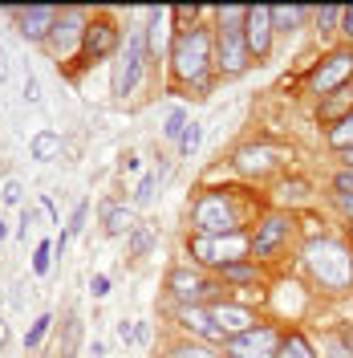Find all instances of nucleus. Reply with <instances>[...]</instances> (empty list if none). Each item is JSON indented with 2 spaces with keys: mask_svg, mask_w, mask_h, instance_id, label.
Here are the masks:
<instances>
[{
  "mask_svg": "<svg viewBox=\"0 0 353 358\" xmlns=\"http://www.w3.org/2000/svg\"><path fill=\"white\" fill-rule=\"evenodd\" d=\"M353 114V82L341 90H333V94H325L321 98V106H317V118L325 122V127H337L341 118H350Z\"/></svg>",
  "mask_w": 353,
  "mask_h": 358,
  "instance_id": "18",
  "label": "nucleus"
},
{
  "mask_svg": "<svg viewBox=\"0 0 353 358\" xmlns=\"http://www.w3.org/2000/svg\"><path fill=\"white\" fill-rule=\"evenodd\" d=\"M187 252L199 268H216L236 265V261H252V236L248 232H232V236H191Z\"/></svg>",
  "mask_w": 353,
  "mask_h": 358,
  "instance_id": "4",
  "label": "nucleus"
},
{
  "mask_svg": "<svg viewBox=\"0 0 353 358\" xmlns=\"http://www.w3.org/2000/svg\"><path fill=\"white\" fill-rule=\"evenodd\" d=\"M29 155L37 159V163H53V159H61V134L57 131H37L33 134V143H29Z\"/></svg>",
  "mask_w": 353,
  "mask_h": 358,
  "instance_id": "21",
  "label": "nucleus"
},
{
  "mask_svg": "<svg viewBox=\"0 0 353 358\" xmlns=\"http://www.w3.org/2000/svg\"><path fill=\"white\" fill-rule=\"evenodd\" d=\"M183 131H187V110H183V106H175V110L167 114V122H163V138L179 143V138H183Z\"/></svg>",
  "mask_w": 353,
  "mask_h": 358,
  "instance_id": "28",
  "label": "nucleus"
},
{
  "mask_svg": "<svg viewBox=\"0 0 353 358\" xmlns=\"http://www.w3.org/2000/svg\"><path fill=\"white\" fill-rule=\"evenodd\" d=\"M167 293H171L175 306H207V301H216L220 281L203 277L195 265H175L167 273Z\"/></svg>",
  "mask_w": 353,
  "mask_h": 358,
  "instance_id": "5",
  "label": "nucleus"
},
{
  "mask_svg": "<svg viewBox=\"0 0 353 358\" xmlns=\"http://www.w3.org/2000/svg\"><path fill=\"white\" fill-rule=\"evenodd\" d=\"M337 342H341V350H345V355H353V322L337 330Z\"/></svg>",
  "mask_w": 353,
  "mask_h": 358,
  "instance_id": "41",
  "label": "nucleus"
},
{
  "mask_svg": "<svg viewBox=\"0 0 353 358\" xmlns=\"http://www.w3.org/2000/svg\"><path fill=\"white\" fill-rule=\"evenodd\" d=\"M232 163H236V171L248 179H268L285 159H280V151H272L268 143H248V147H240L236 155H232Z\"/></svg>",
  "mask_w": 353,
  "mask_h": 358,
  "instance_id": "16",
  "label": "nucleus"
},
{
  "mask_svg": "<svg viewBox=\"0 0 353 358\" xmlns=\"http://www.w3.org/2000/svg\"><path fill=\"white\" fill-rule=\"evenodd\" d=\"M187 224H191L195 236H232V232H243L248 220H243V208L236 203L232 192L207 187V192L195 196L191 212H187Z\"/></svg>",
  "mask_w": 353,
  "mask_h": 358,
  "instance_id": "3",
  "label": "nucleus"
},
{
  "mask_svg": "<svg viewBox=\"0 0 353 358\" xmlns=\"http://www.w3.org/2000/svg\"><path fill=\"white\" fill-rule=\"evenodd\" d=\"M337 24H341V8H337V4L317 8V29H321V33H337Z\"/></svg>",
  "mask_w": 353,
  "mask_h": 358,
  "instance_id": "32",
  "label": "nucleus"
},
{
  "mask_svg": "<svg viewBox=\"0 0 353 358\" xmlns=\"http://www.w3.org/2000/svg\"><path fill=\"white\" fill-rule=\"evenodd\" d=\"M276 346H280V330L260 322L256 330H248L240 338H227L223 342V358H276Z\"/></svg>",
  "mask_w": 353,
  "mask_h": 358,
  "instance_id": "12",
  "label": "nucleus"
},
{
  "mask_svg": "<svg viewBox=\"0 0 353 358\" xmlns=\"http://www.w3.org/2000/svg\"><path fill=\"white\" fill-rule=\"evenodd\" d=\"M142 33H147V53L158 57L163 45H167V37H175V29H171V8H151V24H147Z\"/></svg>",
  "mask_w": 353,
  "mask_h": 358,
  "instance_id": "19",
  "label": "nucleus"
},
{
  "mask_svg": "<svg viewBox=\"0 0 353 358\" xmlns=\"http://www.w3.org/2000/svg\"><path fill=\"white\" fill-rule=\"evenodd\" d=\"M167 358H220L207 342H195V338H183V342H175L171 350H167Z\"/></svg>",
  "mask_w": 353,
  "mask_h": 358,
  "instance_id": "27",
  "label": "nucleus"
},
{
  "mask_svg": "<svg viewBox=\"0 0 353 358\" xmlns=\"http://www.w3.org/2000/svg\"><path fill=\"white\" fill-rule=\"evenodd\" d=\"M118 338L130 346V342H134V322H118Z\"/></svg>",
  "mask_w": 353,
  "mask_h": 358,
  "instance_id": "42",
  "label": "nucleus"
},
{
  "mask_svg": "<svg viewBox=\"0 0 353 358\" xmlns=\"http://www.w3.org/2000/svg\"><path fill=\"white\" fill-rule=\"evenodd\" d=\"M216 277H220V285H256V281H260V265L236 261V265H223Z\"/></svg>",
  "mask_w": 353,
  "mask_h": 358,
  "instance_id": "22",
  "label": "nucleus"
},
{
  "mask_svg": "<svg viewBox=\"0 0 353 358\" xmlns=\"http://www.w3.org/2000/svg\"><path fill=\"white\" fill-rule=\"evenodd\" d=\"M276 358H321L317 350H313V342L301 330H288V334H280V346H276Z\"/></svg>",
  "mask_w": 353,
  "mask_h": 358,
  "instance_id": "23",
  "label": "nucleus"
},
{
  "mask_svg": "<svg viewBox=\"0 0 353 358\" xmlns=\"http://www.w3.org/2000/svg\"><path fill=\"white\" fill-rule=\"evenodd\" d=\"M333 187H337V196H353V171H350V167L333 176Z\"/></svg>",
  "mask_w": 353,
  "mask_h": 358,
  "instance_id": "37",
  "label": "nucleus"
},
{
  "mask_svg": "<svg viewBox=\"0 0 353 358\" xmlns=\"http://www.w3.org/2000/svg\"><path fill=\"white\" fill-rule=\"evenodd\" d=\"M0 306H4V293H0Z\"/></svg>",
  "mask_w": 353,
  "mask_h": 358,
  "instance_id": "50",
  "label": "nucleus"
},
{
  "mask_svg": "<svg viewBox=\"0 0 353 358\" xmlns=\"http://www.w3.org/2000/svg\"><path fill=\"white\" fill-rule=\"evenodd\" d=\"M61 17V8L53 4H33V8H13V21H17V33H21L29 45H45L53 24Z\"/></svg>",
  "mask_w": 353,
  "mask_h": 358,
  "instance_id": "14",
  "label": "nucleus"
},
{
  "mask_svg": "<svg viewBox=\"0 0 353 358\" xmlns=\"http://www.w3.org/2000/svg\"><path fill=\"white\" fill-rule=\"evenodd\" d=\"M4 236H8V224L0 220V241H4Z\"/></svg>",
  "mask_w": 353,
  "mask_h": 358,
  "instance_id": "47",
  "label": "nucleus"
},
{
  "mask_svg": "<svg viewBox=\"0 0 353 358\" xmlns=\"http://www.w3.org/2000/svg\"><path fill=\"white\" fill-rule=\"evenodd\" d=\"M350 241H353V224H350Z\"/></svg>",
  "mask_w": 353,
  "mask_h": 358,
  "instance_id": "49",
  "label": "nucleus"
},
{
  "mask_svg": "<svg viewBox=\"0 0 353 358\" xmlns=\"http://www.w3.org/2000/svg\"><path fill=\"white\" fill-rule=\"evenodd\" d=\"M77 338H82V322H77V317H69V322H66V342H61V358H73Z\"/></svg>",
  "mask_w": 353,
  "mask_h": 358,
  "instance_id": "34",
  "label": "nucleus"
},
{
  "mask_svg": "<svg viewBox=\"0 0 353 358\" xmlns=\"http://www.w3.org/2000/svg\"><path fill=\"white\" fill-rule=\"evenodd\" d=\"M158 179H163V171H147V176H142V183L134 187V203H151V200H155Z\"/></svg>",
  "mask_w": 353,
  "mask_h": 358,
  "instance_id": "31",
  "label": "nucleus"
},
{
  "mask_svg": "<svg viewBox=\"0 0 353 358\" xmlns=\"http://www.w3.org/2000/svg\"><path fill=\"white\" fill-rule=\"evenodd\" d=\"M345 167H350V171H353V151H345Z\"/></svg>",
  "mask_w": 353,
  "mask_h": 358,
  "instance_id": "46",
  "label": "nucleus"
},
{
  "mask_svg": "<svg viewBox=\"0 0 353 358\" xmlns=\"http://www.w3.org/2000/svg\"><path fill=\"white\" fill-rule=\"evenodd\" d=\"M337 33L353 41V4H350V8H341V24H337Z\"/></svg>",
  "mask_w": 353,
  "mask_h": 358,
  "instance_id": "40",
  "label": "nucleus"
},
{
  "mask_svg": "<svg viewBox=\"0 0 353 358\" xmlns=\"http://www.w3.org/2000/svg\"><path fill=\"white\" fill-rule=\"evenodd\" d=\"M272 37H276V29H272V8H268V4H252L248 17H243V45H248L252 62H264L268 53H272Z\"/></svg>",
  "mask_w": 353,
  "mask_h": 358,
  "instance_id": "13",
  "label": "nucleus"
},
{
  "mask_svg": "<svg viewBox=\"0 0 353 358\" xmlns=\"http://www.w3.org/2000/svg\"><path fill=\"white\" fill-rule=\"evenodd\" d=\"M325 143H329L333 151H341V155H345V151H353V114L325 131Z\"/></svg>",
  "mask_w": 353,
  "mask_h": 358,
  "instance_id": "26",
  "label": "nucleus"
},
{
  "mask_svg": "<svg viewBox=\"0 0 353 358\" xmlns=\"http://www.w3.org/2000/svg\"><path fill=\"white\" fill-rule=\"evenodd\" d=\"M337 200H341V208H345V212L353 216V196H337Z\"/></svg>",
  "mask_w": 353,
  "mask_h": 358,
  "instance_id": "44",
  "label": "nucleus"
},
{
  "mask_svg": "<svg viewBox=\"0 0 353 358\" xmlns=\"http://www.w3.org/2000/svg\"><path fill=\"white\" fill-rule=\"evenodd\" d=\"M49 265H53V241H41V245H37V252H33V273H37V277H45V273H49Z\"/></svg>",
  "mask_w": 353,
  "mask_h": 358,
  "instance_id": "33",
  "label": "nucleus"
},
{
  "mask_svg": "<svg viewBox=\"0 0 353 358\" xmlns=\"http://www.w3.org/2000/svg\"><path fill=\"white\" fill-rule=\"evenodd\" d=\"M175 317L179 326L187 330V334H195V342H216V346H223L227 338L216 330V322H211V313H207V306H175Z\"/></svg>",
  "mask_w": 353,
  "mask_h": 358,
  "instance_id": "17",
  "label": "nucleus"
},
{
  "mask_svg": "<svg viewBox=\"0 0 353 358\" xmlns=\"http://www.w3.org/2000/svg\"><path fill=\"white\" fill-rule=\"evenodd\" d=\"M86 216H89V203L82 200L77 208H73V216H69V224H66V236H77V232L86 228Z\"/></svg>",
  "mask_w": 353,
  "mask_h": 358,
  "instance_id": "35",
  "label": "nucleus"
},
{
  "mask_svg": "<svg viewBox=\"0 0 353 358\" xmlns=\"http://www.w3.org/2000/svg\"><path fill=\"white\" fill-rule=\"evenodd\" d=\"M134 208H126V203H106L102 208V232L106 236H130L134 232Z\"/></svg>",
  "mask_w": 353,
  "mask_h": 358,
  "instance_id": "20",
  "label": "nucleus"
},
{
  "mask_svg": "<svg viewBox=\"0 0 353 358\" xmlns=\"http://www.w3.org/2000/svg\"><path fill=\"white\" fill-rule=\"evenodd\" d=\"M305 17H309L305 4H280V8H272V29L276 33H292V29H301Z\"/></svg>",
  "mask_w": 353,
  "mask_h": 358,
  "instance_id": "24",
  "label": "nucleus"
},
{
  "mask_svg": "<svg viewBox=\"0 0 353 358\" xmlns=\"http://www.w3.org/2000/svg\"><path fill=\"white\" fill-rule=\"evenodd\" d=\"M155 248V228L151 224H134V232L126 236V257H147Z\"/></svg>",
  "mask_w": 353,
  "mask_h": 358,
  "instance_id": "25",
  "label": "nucleus"
},
{
  "mask_svg": "<svg viewBox=\"0 0 353 358\" xmlns=\"http://www.w3.org/2000/svg\"><path fill=\"white\" fill-rule=\"evenodd\" d=\"M86 24H89V13L86 8H61V17L53 24V33H49V53L57 57V62H73L77 53H82V37H86Z\"/></svg>",
  "mask_w": 353,
  "mask_h": 358,
  "instance_id": "7",
  "label": "nucleus"
},
{
  "mask_svg": "<svg viewBox=\"0 0 353 358\" xmlns=\"http://www.w3.org/2000/svg\"><path fill=\"white\" fill-rule=\"evenodd\" d=\"M292 232H296L292 216H285V212H264L260 224H256V232H252V261H276L288 248Z\"/></svg>",
  "mask_w": 353,
  "mask_h": 358,
  "instance_id": "6",
  "label": "nucleus"
},
{
  "mask_svg": "<svg viewBox=\"0 0 353 358\" xmlns=\"http://www.w3.org/2000/svg\"><path fill=\"white\" fill-rule=\"evenodd\" d=\"M118 45H122V29L114 24L110 13H98V17H89V24H86L77 62H82V66H89V62H106L110 53H118Z\"/></svg>",
  "mask_w": 353,
  "mask_h": 358,
  "instance_id": "10",
  "label": "nucleus"
},
{
  "mask_svg": "<svg viewBox=\"0 0 353 358\" xmlns=\"http://www.w3.org/2000/svg\"><path fill=\"white\" fill-rule=\"evenodd\" d=\"M353 82V49L345 45V49H333V53H325L317 66L309 69V90L313 94H333V90L350 86Z\"/></svg>",
  "mask_w": 353,
  "mask_h": 358,
  "instance_id": "9",
  "label": "nucleus"
},
{
  "mask_svg": "<svg viewBox=\"0 0 353 358\" xmlns=\"http://www.w3.org/2000/svg\"><path fill=\"white\" fill-rule=\"evenodd\" d=\"M207 313H211V322H216V330H220L223 338H240V334H248V330L260 326L256 310H252V306H240V301H211Z\"/></svg>",
  "mask_w": 353,
  "mask_h": 358,
  "instance_id": "15",
  "label": "nucleus"
},
{
  "mask_svg": "<svg viewBox=\"0 0 353 358\" xmlns=\"http://www.w3.org/2000/svg\"><path fill=\"white\" fill-rule=\"evenodd\" d=\"M89 293H93V297H106V293H110V277H106V273H93V281H89Z\"/></svg>",
  "mask_w": 353,
  "mask_h": 358,
  "instance_id": "38",
  "label": "nucleus"
},
{
  "mask_svg": "<svg viewBox=\"0 0 353 358\" xmlns=\"http://www.w3.org/2000/svg\"><path fill=\"white\" fill-rule=\"evenodd\" d=\"M49 326H53V313H41V317L29 326V334H24V346H29V350H37V346L45 342V334H49Z\"/></svg>",
  "mask_w": 353,
  "mask_h": 358,
  "instance_id": "29",
  "label": "nucleus"
},
{
  "mask_svg": "<svg viewBox=\"0 0 353 358\" xmlns=\"http://www.w3.org/2000/svg\"><path fill=\"white\" fill-rule=\"evenodd\" d=\"M0 200H4V203H21V200H24V187L17 183V179H4V192H0Z\"/></svg>",
  "mask_w": 353,
  "mask_h": 358,
  "instance_id": "36",
  "label": "nucleus"
},
{
  "mask_svg": "<svg viewBox=\"0 0 353 358\" xmlns=\"http://www.w3.org/2000/svg\"><path fill=\"white\" fill-rule=\"evenodd\" d=\"M248 66H252V53L243 45V29L216 24V73L220 78H240Z\"/></svg>",
  "mask_w": 353,
  "mask_h": 358,
  "instance_id": "11",
  "label": "nucleus"
},
{
  "mask_svg": "<svg viewBox=\"0 0 353 358\" xmlns=\"http://www.w3.org/2000/svg\"><path fill=\"white\" fill-rule=\"evenodd\" d=\"M305 273L321 293H341L353 289V248L337 236H313L305 245Z\"/></svg>",
  "mask_w": 353,
  "mask_h": 358,
  "instance_id": "2",
  "label": "nucleus"
},
{
  "mask_svg": "<svg viewBox=\"0 0 353 358\" xmlns=\"http://www.w3.org/2000/svg\"><path fill=\"white\" fill-rule=\"evenodd\" d=\"M333 358H350V355H345V350H341V355H333Z\"/></svg>",
  "mask_w": 353,
  "mask_h": 358,
  "instance_id": "48",
  "label": "nucleus"
},
{
  "mask_svg": "<svg viewBox=\"0 0 353 358\" xmlns=\"http://www.w3.org/2000/svg\"><path fill=\"white\" fill-rule=\"evenodd\" d=\"M167 66H171V82L175 86L207 94L211 66H216V37H211V29H203V24L175 29V37L167 45Z\"/></svg>",
  "mask_w": 353,
  "mask_h": 358,
  "instance_id": "1",
  "label": "nucleus"
},
{
  "mask_svg": "<svg viewBox=\"0 0 353 358\" xmlns=\"http://www.w3.org/2000/svg\"><path fill=\"white\" fill-rule=\"evenodd\" d=\"M199 138H203V127H199V122H187V131H183V138H179V155L191 159L199 151Z\"/></svg>",
  "mask_w": 353,
  "mask_h": 358,
  "instance_id": "30",
  "label": "nucleus"
},
{
  "mask_svg": "<svg viewBox=\"0 0 353 358\" xmlns=\"http://www.w3.org/2000/svg\"><path fill=\"white\" fill-rule=\"evenodd\" d=\"M8 82V62H4V49H0V86Z\"/></svg>",
  "mask_w": 353,
  "mask_h": 358,
  "instance_id": "43",
  "label": "nucleus"
},
{
  "mask_svg": "<svg viewBox=\"0 0 353 358\" xmlns=\"http://www.w3.org/2000/svg\"><path fill=\"white\" fill-rule=\"evenodd\" d=\"M4 342H8V326H4V322H0V346H4Z\"/></svg>",
  "mask_w": 353,
  "mask_h": 358,
  "instance_id": "45",
  "label": "nucleus"
},
{
  "mask_svg": "<svg viewBox=\"0 0 353 358\" xmlns=\"http://www.w3.org/2000/svg\"><path fill=\"white\" fill-rule=\"evenodd\" d=\"M24 102H41V86L33 73H24Z\"/></svg>",
  "mask_w": 353,
  "mask_h": 358,
  "instance_id": "39",
  "label": "nucleus"
},
{
  "mask_svg": "<svg viewBox=\"0 0 353 358\" xmlns=\"http://www.w3.org/2000/svg\"><path fill=\"white\" fill-rule=\"evenodd\" d=\"M147 57H151V53H147V33L134 29L130 37H126V49H122L118 66H114V94H118V98H130L134 90H138Z\"/></svg>",
  "mask_w": 353,
  "mask_h": 358,
  "instance_id": "8",
  "label": "nucleus"
}]
</instances>
